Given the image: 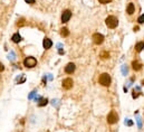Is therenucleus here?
Instances as JSON below:
<instances>
[{
  "label": "nucleus",
  "mask_w": 144,
  "mask_h": 132,
  "mask_svg": "<svg viewBox=\"0 0 144 132\" xmlns=\"http://www.w3.org/2000/svg\"><path fill=\"white\" fill-rule=\"evenodd\" d=\"M105 22H106V26L108 27V28L113 29V28H116L118 25V19L116 18L115 16H108L107 18H106V20H105Z\"/></svg>",
  "instance_id": "nucleus-1"
},
{
  "label": "nucleus",
  "mask_w": 144,
  "mask_h": 132,
  "mask_svg": "<svg viewBox=\"0 0 144 132\" xmlns=\"http://www.w3.org/2000/svg\"><path fill=\"white\" fill-rule=\"evenodd\" d=\"M111 81H112V79H111V76L107 74V73H103V74L100 76V78H98L100 84L103 85V86H110Z\"/></svg>",
  "instance_id": "nucleus-2"
},
{
  "label": "nucleus",
  "mask_w": 144,
  "mask_h": 132,
  "mask_svg": "<svg viewBox=\"0 0 144 132\" xmlns=\"http://www.w3.org/2000/svg\"><path fill=\"white\" fill-rule=\"evenodd\" d=\"M24 65L28 68H32L37 65V59L35 57H27L24 61Z\"/></svg>",
  "instance_id": "nucleus-3"
},
{
  "label": "nucleus",
  "mask_w": 144,
  "mask_h": 132,
  "mask_svg": "<svg viewBox=\"0 0 144 132\" xmlns=\"http://www.w3.org/2000/svg\"><path fill=\"white\" fill-rule=\"evenodd\" d=\"M118 121V115L115 111H111V113L107 115V122L110 124H114Z\"/></svg>",
  "instance_id": "nucleus-4"
},
{
  "label": "nucleus",
  "mask_w": 144,
  "mask_h": 132,
  "mask_svg": "<svg viewBox=\"0 0 144 132\" xmlns=\"http://www.w3.org/2000/svg\"><path fill=\"white\" fill-rule=\"evenodd\" d=\"M93 42L96 45H101L104 42V36L102 34H100V33H96V34L93 35Z\"/></svg>",
  "instance_id": "nucleus-5"
},
{
  "label": "nucleus",
  "mask_w": 144,
  "mask_h": 132,
  "mask_svg": "<svg viewBox=\"0 0 144 132\" xmlns=\"http://www.w3.org/2000/svg\"><path fill=\"white\" fill-rule=\"evenodd\" d=\"M73 84H74L73 79L69 78V77H68V78H65L63 81V87L65 90H71L72 87H73Z\"/></svg>",
  "instance_id": "nucleus-6"
},
{
  "label": "nucleus",
  "mask_w": 144,
  "mask_h": 132,
  "mask_svg": "<svg viewBox=\"0 0 144 132\" xmlns=\"http://www.w3.org/2000/svg\"><path fill=\"white\" fill-rule=\"evenodd\" d=\"M71 17H72L71 10H65L63 12V15H62V21H63V22H67V21L71 19Z\"/></svg>",
  "instance_id": "nucleus-7"
},
{
  "label": "nucleus",
  "mask_w": 144,
  "mask_h": 132,
  "mask_svg": "<svg viewBox=\"0 0 144 132\" xmlns=\"http://www.w3.org/2000/svg\"><path fill=\"white\" fill-rule=\"evenodd\" d=\"M75 68H76L75 64L74 63H68L67 65H66V67H65V72L67 73V74H72V73H74Z\"/></svg>",
  "instance_id": "nucleus-8"
},
{
  "label": "nucleus",
  "mask_w": 144,
  "mask_h": 132,
  "mask_svg": "<svg viewBox=\"0 0 144 132\" xmlns=\"http://www.w3.org/2000/svg\"><path fill=\"white\" fill-rule=\"evenodd\" d=\"M42 46H44L45 49H49L52 46V42L49 39V38H45L44 42H42Z\"/></svg>",
  "instance_id": "nucleus-9"
},
{
  "label": "nucleus",
  "mask_w": 144,
  "mask_h": 132,
  "mask_svg": "<svg viewBox=\"0 0 144 132\" xmlns=\"http://www.w3.org/2000/svg\"><path fill=\"white\" fill-rule=\"evenodd\" d=\"M126 12H127L128 15H133V13L135 12V6H134L132 2H130V3L127 5V8H126Z\"/></svg>",
  "instance_id": "nucleus-10"
},
{
  "label": "nucleus",
  "mask_w": 144,
  "mask_h": 132,
  "mask_svg": "<svg viewBox=\"0 0 144 132\" xmlns=\"http://www.w3.org/2000/svg\"><path fill=\"white\" fill-rule=\"evenodd\" d=\"M132 67H133L134 71H140V69L142 68V65L137 61H134L133 63H132Z\"/></svg>",
  "instance_id": "nucleus-11"
},
{
  "label": "nucleus",
  "mask_w": 144,
  "mask_h": 132,
  "mask_svg": "<svg viewBox=\"0 0 144 132\" xmlns=\"http://www.w3.org/2000/svg\"><path fill=\"white\" fill-rule=\"evenodd\" d=\"M143 48H144V42H140L135 45V49H136V52H139V53L143 50Z\"/></svg>",
  "instance_id": "nucleus-12"
},
{
  "label": "nucleus",
  "mask_w": 144,
  "mask_h": 132,
  "mask_svg": "<svg viewBox=\"0 0 144 132\" xmlns=\"http://www.w3.org/2000/svg\"><path fill=\"white\" fill-rule=\"evenodd\" d=\"M11 39H12L13 43H19L21 40V36L19 34H13L12 37H11Z\"/></svg>",
  "instance_id": "nucleus-13"
},
{
  "label": "nucleus",
  "mask_w": 144,
  "mask_h": 132,
  "mask_svg": "<svg viewBox=\"0 0 144 132\" xmlns=\"http://www.w3.org/2000/svg\"><path fill=\"white\" fill-rule=\"evenodd\" d=\"M48 103V100L47 99H40L39 101H38V106H45L46 104Z\"/></svg>",
  "instance_id": "nucleus-14"
},
{
  "label": "nucleus",
  "mask_w": 144,
  "mask_h": 132,
  "mask_svg": "<svg viewBox=\"0 0 144 132\" xmlns=\"http://www.w3.org/2000/svg\"><path fill=\"white\" fill-rule=\"evenodd\" d=\"M60 35L63 36V37H67L68 35H69V32H68L67 28H62L60 29Z\"/></svg>",
  "instance_id": "nucleus-15"
},
{
  "label": "nucleus",
  "mask_w": 144,
  "mask_h": 132,
  "mask_svg": "<svg viewBox=\"0 0 144 132\" xmlns=\"http://www.w3.org/2000/svg\"><path fill=\"white\" fill-rule=\"evenodd\" d=\"M110 57V53H107V52H103L102 54H101V58H103V59H106V58Z\"/></svg>",
  "instance_id": "nucleus-16"
},
{
  "label": "nucleus",
  "mask_w": 144,
  "mask_h": 132,
  "mask_svg": "<svg viewBox=\"0 0 144 132\" xmlns=\"http://www.w3.org/2000/svg\"><path fill=\"white\" fill-rule=\"evenodd\" d=\"M36 94H37V93L35 92V91H34V92H31L30 94L28 95V99H29V100H32V99H34L35 96H36Z\"/></svg>",
  "instance_id": "nucleus-17"
},
{
  "label": "nucleus",
  "mask_w": 144,
  "mask_h": 132,
  "mask_svg": "<svg viewBox=\"0 0 144 132\" xmlns=\"http://www.w3.org/2000/svg\"><path fill=\"white\" fill-rule=\"evenodd\" d=\"M9 59H11V61H15V59H16V55H15L13 52H11L10 53V55H9Z\"/></svg>",
  "instance_id": "nucleus-18"
},
{
  "label": "nucleus",
  "mask_w": 144,
  "mask_h": 132,
  "mask_svg": "<svg viewBox=\"0 0 144 132\" xmlns=\"http://www.w3.org/2000/svg\"><path fill=\"white\" fill-rule=\"evenodd\" d=\"M137 21H139L140 24H143V22H144V15L140 16V17H139V19H137Z\"/></svg>",
  "instance_id": "nucleus-19"
},
{
  "label": "nucleus",
  "mask_w": 144,
  "mask_h": 132,
  "mask_svg": "<svg viewBox=\"0 0 144 132\" xmlns=\"http://www.w3.org/2000/svg\"><path fill=\"white\" fill-rule=\"evenodd\" d=\"M98 1H100V3H103V5H106V3L111 2L112 0H98Z\"/></svg>",
  "instance_id": "nucleus-20"
},
{
  "label": "nucleus",
  "mask_w": 144,
  "mask_h": 132,
  "mask_svg": "<svg viewBox=\"0 0 144 132\" xmlns=\"http://www.w3.org/2000/svg\"><path fill=\"white\" fill-rule=\"evenodd\" d=\"M52 105L54 106H58V104H59V100H52Z\"/></svg>",
  "instance_id": "nucleus-21"
},
{
  "label": "nucleus",
  "mask_w": 144,
  "mask_h": 132,
  "mask_svg": "<svg viewBox=\"0 0 144 132\" xmlns=\"http://www.w3.org/2000/svg\"><path fill=\"white\" fill-rule=\"evenodd\" d=\"M27 3H29V5H32V3H35V0H25Z\"/></svg>",
  "instance_id": "nucleus-22"
},
{
  "label": "nucleus",
  "mask_w": 144,
  "mask_h": 132,
  "mask_svg": "<svg viewBox=\"0 0 144 132\" xmlns=\"http://www.w3.org/2000/svg\"><path fill=\"white\" fill-rule=\"evenodd\" d=\"M3 69H5V66H3L2 63H0V72H2Z\"/></svg>",
  "instance_id": "nucleus-23"
},
{
  "label": "nucleus",
  "mask_w": 144,
  "mask_h": 132,
  "mask_svg": "<svg viewBox=\"0 0 144 132\" xmlns=\"http://www.w3.org/2000/svg\"><path fill=\"white\" fill-rule=\"evenodd\" d=\"M125 124H127V125H132V124H133V122H132V121H125Z\"/></svg>",
  "instance_id": "nucleus-24"
},
{
  "label": "nucleus",
  "mask_w": 144,
  "mask_h": 132,
  "mask_svg": "<svg viewBox=\"0 0 144 132\" xmlns=\"http://www.w3.org/2000/svg\"><path fill=\"white\" fill-rule=\"evenodd\" d=\"M127 73V68H125V66H123V74H126Z\"/></svg>",
  "instance_id": "nucleus-25"
},
{
  "label": "nucleus",
  "mask_w": 144,
  "mask_h": 132,
  "mask_svg": "<svg viewBox=\"0 0 144 132\" xmlns=\"http://www.w3.org/2000/svg\"><path fill=\"white\" fill-rule=\"evenodd\" d=\"M62 47H63V45H62V44H57V48H58V49H62Z\"/></svg>",
  "instance_id": "nucleus-26"
},
{
  "label": "nucleus",
  "mask_w": 144,
  "mask_h": 132,
  "mask_svg": "<svg viewBox=\"0 0 144 132\" xmlns=\"http://www.w3.org/2000/svg\"><path fill=\"white\" fill-rule=\"evenodd\" d=\"M134 32H139V27H137V26L134 27Z\"/></svg>",
  "instance_id": "nucleus-27"
}]
</instances>
